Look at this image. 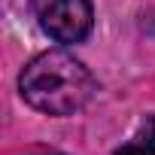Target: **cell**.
Listing matches in <instances>:
<instances>
[{"label":"cell","mask_w":155,"mask_h":155,"mask_svg":"<svg viewBox=\"0 0 155 155\" xmlns=\"http://www.w3.org/2000/svg\"><path fill=\"white\" fill-rule=\"evenodd\" d=\"M21 97L46 116H73L94 94V76L73 55L52 49L37 55L18 76Z\"/></svg>","instance_id":"obj_1"},{"label":"cell","mask_w":155,"mask_h":155,"mask_svg":"<svg viewBox=\"0 0 155 155\" xmlns=\"http://www.w3.org/2000/svg\"><path fill=\"white\" fill-rule=\"evenodd\" d=\"M40 28L58 43H82L91 31L88 0H34Z\"/></svg>","instance_id":"obj_2"},{"label":"cell","mask_w":155,"mask_h":155,"mask_svg":"<svg viewBox=\"0 0 155 155\" xmlns=\"http://www.w3.org/2000/svg\"><path fill=\"white\" fill-rule=\"evenodd\" d=\"M113 155H155V119H149L143 125V131L131 143H125L122 149H116Z\"/></svg>","instance_id":"obj_3"}]
</instances>
